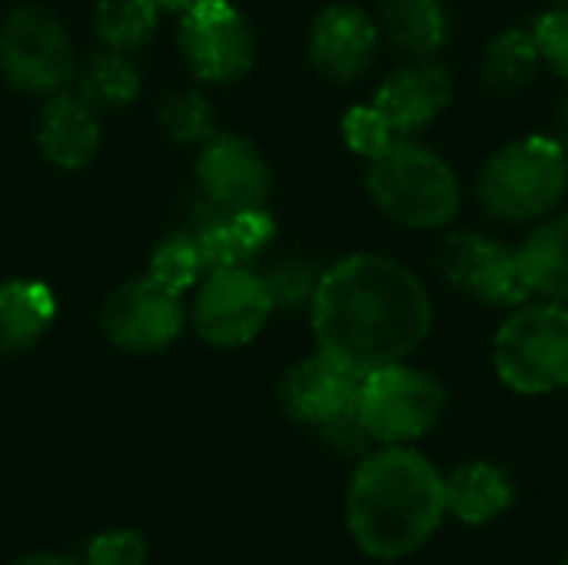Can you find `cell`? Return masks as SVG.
<instances>
[{"instance_id": "4fadbf2b", "label": "cell", "mask_w": 568, "mask_h": 565, "mask_svg": "<svg viewBox=\"0 0 568 565\" xmlns=\"http://www.w3.org/2000/svg\"><path fill=\"white\" fill-rule=\"evenodd\" d=\"M453 103V73L436 57H409L373 93V110L396 137L429 127Z\"/></svg>"}, {"instance_id": "83f0119b", "label": "cell", "mask_w": 568, "mask_h": 565, "mask_svg": "<svg viewBox=\"0 0 568 565\" xmlns=\"http://www.w3.org/2000/svg\"><path fill=\"white\" fill-rule=\"evenodd\" d=\"M343 137H346V143L353 147V153H359V157H366V160L386 153L396 140H403V137H396V133L389 130V123L373 110V103L353 107V110L346 113V120H343Z\"/></svg>"}, {"instance_id": "e0dca14e", "label": "cell", "mask_w": 568, "mask_h": 565, "mask_svg": "<svg viewBox=\"0 0 568 565\" xmlns=\"http://www.w3.org/2000/svg\"><path fill=\"white\" fill-rule=\"evenodd\" d=\"M40 153L63 170H83L100 150V117L80 93H53L37 120Z\"/></svg>"}, {"instance_id": "484cf974", "label": "cell", "mask_w": 568, "mask_h": 565, "mask_svg": "<svg viewBox=\"0 0 568 565\" xmlns=\"http://www.w3.org/2000/svg\"><path fill=\"white\" fill-rule=\"evenodd\" d=\"M160 123L176 143H206L216 133V117L203 93L170 97L160 110Z\"/></svg>"}, {"instance_id": "52a82bcc", "label": "cell", "mask_w": 568, "mask_h": 565, "mask_svg": "<svg viewBox=\"0 0 568 565\" xmlns=\"http://www.w3.org/2000/svg\"><path fill=\"white\" fill-rule=\"evenodd\" d=\"M0 73L20 93H63L77 73L63 23L43 7H17L0 27Z\"/></svg>"}, {"instance_id": "7402d4cb", "label": "cell", "mask_w": 568, "mask_h": 565, "mask_svg": "<svg viewBox=\"0 0 568 565\" xmlns=\"http://www.w3.org/2000/svg\"><path fill=\"white\" fill-rule=\"evenodd\" d=\"M539 67H542V53H539V43H536L532 30L509 27V30L496 33L486 43L479 73H483V83L489 90L519 93L536 80Z\"/></svg>"}, {"instance_id": "8992f818", "label": "cell", "mask_w": 568, "mask_h": 565, "mask_svg": "<svg viewBox=\"0 0 568 565\" xmlns=\"http://www.w3.org/2000/svg\"><path fill=\"white\" fill-rule=\"evenodd\" d=\"M446 413V390L443 383L403 363H389L379 370L363 373L356 416L373 443L379 446H409L433 433Z\"/></svg>"}, {"instance_id": "4dcf8cb0", "label": "cell", "mask_w": 568, "mask_h": 565, "mask_svg": "<svg viewBox=\"0 0 568 565\" xmlns=\"http://www.w3.org/2000/svg\"><path fill=\"white\" fill-rule=\"evenodd\" d=\"M13 565H80L73 563L70 556H60V553H33V556H23Z\"/></svg>"}, {"instance_id": "f546056e", "label": "cell", "mask_w": 568, "mask_h": 565, "mask_svg": "<svg viewBox=\"0 0 568 565\" xmlns=\"http://www.w3.org/2000/svg\"><path fill=\"white\" fill-rule=\"evenodd\" d=\"M532 37L539 43V53H542V63L556 73L568 80V7H552L546 10L536 27H532Z\"/></svg>"}, {"instance_id": "3957f363", "label": "cell", "mask_w": 568, "mask_h": 565, "mask_svg": "<svg viewBox=\"0 0 568 565\" xmlns=\"http://www.w3.org/2000/svg\"><path fill=\"white\" fill-rule=\"evenodd\" d=\"M366 186L373 203L406 230H443L463 206V183L449 160L413 137L369 160Z\"/></svg>"}, {"instance_id": "d6a6232c", "label": "cell", "mask_w": 568, "mask_h": 565, "mask_svg": "<svg viewBox=\"0 0 568 565\" xmlns=\"http://www.w3.org/2000/svg\"><path fill=\"white\" fill-rule=\"evenodd\" d=\"M559 143H562V150L568 153V100L566 107H562V117H559Z\"/></svg>"}, {"instance_id": "5bb4252c", "label": "cell", "mask_w": 568, "mask_h": 565, "mask_svg": "<svg viewBox=\"0 0 568 565\" xmlns=\"http://www.w3.org/2000/svg\"><path fill=\"white\" fill-rule=\"evenodd\" d=\"M196 180L210 203L226 210H256L270 196V167L260 150L233 133H213L200 143Z\"/></svg>"}, {"instance_id": "836d02e7", "label": "cell", "mask_w": 568, "mask_h": 565, "mask_svg": "<svg viewBox=\"0 0 568 565\" xmlns=\"http://www.w3.org/2000/svg\"><path fill=\"white\" fill-rule=\"evenodd\" d=\"M552 7H568V0H549Z\"/></svg>"}, {"instance_id": "7a4b0ae2", "label": "cell", "mask_w": 568, "mask_h": 565, "mask_svg": "<svg viewBox=\"0 0 568 565\" xmlns=\"http://www.w3.org/2000/svg\"><path fill=\"white\" fill-rule=\"evenodd\" d=\"M446 519L443 473L413 446H383L356 466L346 490L353 543L379 559L416 556Z\"/></svg>"}, {"instance_id": "ac0fdd59", "label": "cell", "mask_w": 568, "mask_h": 565, "mask_svg": "<svg viewBox=\"0 0 568 565\" xmlns=\"http://www.w3.org/2000/svg\"><path fill=\"white\" fill-rule=\"evenodd\" d=\"M443 493H446V516L466 526L496 523L516 500L513 476L489 460L459 463L449 476H443Z\"/></svg>"}, {"instance_id": "2e32d148", "label": "cell", "mask_w": 568, "mask_h": 565, "mask_svg": "<svg viewBox=\"0 0 568 565\" xmlns=\"http://www.w3.org/2000/svg\"><path fill=\"white\" fill-rule=\"evenodd\" d=\"M193 236L206 273L226 270V266H246L276 233L273 216L266 206L256 210H226L216 203H203L196 210V220L186 226Z\"/></svg>"}, {"instance_id": "5b68a950", "label": "cell", "mask_w": 568, "mask_h": 565, "mask_svg": "<svg viewBox=\"0 0 568 565\" xmlns=\"http://www.w3.org/2000/svg\"><path fill=\"white\" fill-rule=\"evenodd\" d=\"M496 376L519 396L568 390V306L549 300L519 303L493 340Z\"/></svg>"}, {"instance_id": "277c9868", "label": "cell", "mask_w": 568, "mask_h": 565, "mask_svg": "<svg viewBox=\"0 0 568 565\" xmlns=\"http://www.w3.org/2000/svg\"><path fill=\"white\" fill-rule=\"evenodd\" d=\"M568 193V153L559 137L529 133L499 147L476 176L479 206L499 220L529 226L559 210Z\"/></svg>"}, {"instance_id": "44dd1931", "label": "cell", "mask_w": 568, "mask_h": 565, "mask_svg": "<svg viewBox=\"0 0 568 565\" xmlns=\"http://www.w3.org/2000/svg\"><path fill=\"white\" fill-rule=\"evenodd\" d=\"M57 316L50 286L37 280H7L0 283V353L30 350Z\"/></svg>"}, {"instance_id": "1f68e13d", "label": "cell", "mask_w": 568, "mask_h": 565, "mask_svg": "<svg viewBox=\"0 0 568 565\" xmlns=\"http://www.w3.org/2000/svg\"><path fill=\"white\" fill-rule=\"evenodd\" d=\"M153 3L163 7V10H180V13H183V10H190L193 3H200V0H153Z\"/></svg>"}, {"instance_id": "8fae6325", "label": "cell", "mask_w": 568, "mask_h": 565, "mask_svg": "<svg viewBox=\"0 0 568 565\" xmlns=\"http://www.w3.org/2000/svg\"><path fill=\"white\" fill-rule=\"evenodd\" d=\"M106 336L126 353H156L166 350L183 330V303L180 293L153 280H130L110 293L103 306Z\"/></svg>"}, {"instance_id": "30bf717a", "label": "cell", "mask_w": 568, "mask_h": 565, "mask_svg": "<svg viewBox=\"0 0 568 565\" xmlns=\"http://www.w3.org/2000/svg\"><path fill=\"white\" fill-rule=\"evenodd\" d=\"M180 47L190 70L206 83H233L253 67V30L230 0H200L183 10Z\"/></svg>"}, {"instance_id": "6da1fadb", "label": "cell", "mask_w": 568, "mask_h": 565, "mask_svg": "<svg viewBox=\"0 0 568 565\" xmlns=\"http://www.w3.org/2000/svg\"><path fill=\"white\" fill-rule=\"evenodd\" d=\"M316 350L369 373L409 360L433 330V296L399 260L353 253L323 270L310 300Z\"/></svg>"}, {"instance_id": "d6986e66", "label": "cell", "mask_w": 568, "mask_h": 565, "mask_svg": "<svg viewBox=\"0 0 568 565\" xmlns=\"http://www.w3.org/2000/svg\"><path fill=\"white\" fill-rule=\"evenodd\" d=\"M519 263L532 296L568 306V210H556L536 223L519 246Z\"/></svg>"}, {"instance_id": "e575fe53", "label": "cell", "mask_w": 568, "mask_h": 565, "mask_svg": "<svg viewBox=\"0 0 568 565\" xmlns=\"http://www.w3.org/2000/svg\"><path fill=\"white\" fill-rule=\"evenodd\" d=\"M562 565H568V549H566V556H562Z\"/></svg>"}, {"instance_id": "ffe728a7", "label": "cell", "mask_w": 568, "mask_h": 565, "mask_svg": "<svg viewBox=\"0 0 568 565\" xmlns=\"http://www.w3.org/2000/svg\"><path fill=\"white\" fill-rule=\"evenodd\" d=\"M376 27L379 37L406 57H436L449 43V13L443 0H383Z\"/></svg>"}, {"instance_id": "9c48e42d", "label": "cell", "mask_w": 568, "mask_h": 565, "mask_svg": "<svg viewBox=\"0 0 568 565\" xmlns=\"http://www.w3.org/2000/svg\"><path fill=\"white\" fill-rule=\"evenodd\" d=\"M273 310V296L256 270L226 266L203 280L193 303V326L210 346L240 350L263 333Z\"/></svg>"}, {"instance_id": "603a6c76", "label": "cell", "mask_w": 568, "mask_h": 565, "mask_svg": "<svg viewBox=\"0 0 568 565\" xmlns=\"http://www.w3.org/2000/svg\"><path fill=\"white\" fill-rule=\"evenodd\" d=\"M140 93V73L133 60L120 50L93 53L80 70V97L93 110H116L126 107Z\"/></svg>"}, {"instance_id": "d4e9b609", "label": "cell", "mask_w": 568, "mask_h": 565, "mask_svg": "<svg viewBox=\"0 0 568 565\" xmlns=\"http://www.w3.org/2000/svg\"><path fill=\"white\" fill-rule=\"evenodd\" d=\"M203 273H206L203 256H200V250H196V243H193V236L186 230L166 236L150 256V276L160 280L163 286L176 290V293L190 290Z\"/></svg>"}, {"instance_id": "9a60e30c", "label": "cell", "mask_w": 568, "mask_h": 565, "mask_svg": "<svg viewBox=\"0 0 568 565\" xmlns=\"http://www.w3.org/2000/svg\"><path fill=\"white\" fill-rule=\"evenodd\" d=\"M376 50H379V27L356 3H333L313 20L310 60L333 83L359 80L373 67Z\"/></svg>"}, {"instance_id": "ba28073f", "label": "cell", "mask_w": 568, "mask_h": 565, "mask_svg": "<svg viewBox=\"0 0 568 565\" xmlns=\"http://www.w3.org/2000/svg\"><path fill=\"white\" fill-rule=\"evenodd\" d=\"M436 270L456 293L479 306L516 310L519 303L532 300L519 250L479 230H459L446 236L436 253Z\"/></svg>"}, {"instance_id": "7c38bea8", "label": "cell", "mask_w": 568, "mask_h": 565, "mask_svg": "<svg viewBox=\"0 0 568 565\" xmlns=\"http://www.w3.org/2000/svg\"><path fill=\"white\" fill-rule=\"evenodd\" d=\"M359 380L363 373L316 350L313 356L286 370L280 383V400L296 423L323 433L356 413Z\"/></svg>"}, {"instance_id": "cb8c5ba5", "label": "cell", "mask_w": 568, "mask_h": 565, "mask_svg": "<svg viewBox=\"0 0 568 565\" xmlns=\"http://www.w3.org/2000/svg\"><path fill=\"white\" fill-rule=\"evenodd\" d=\"M156 13L160 7L153 0H100L93 13V30L106 50L130 53L153 37Z\"/></svg>"}, {"instance_id": "4316f807", "label": "cell", "mask_w": 568, "mask_h": 565, "mask_svg": "<svg viewBox=\"0 0 568 565\" xmlns=\"http://www.w3.org/2000/svg\"><path fill=\"white\" fill-rule=\"evenodd\" d=\"M260 276L273 296V306H300L313 300L323 273L303 256H283V260H273Z\"/></svg>"}, {"instance_id": "f1b7e54d", "label": "cell", "mask_w": 568, "mask_h": 565, "mask_svg": "<svg viewBox=\"0 0 568 565\" xmlns=\"http://www.w3.org/2000/svg\"><path fill=\"white\" fill-rule=\"evenodd\" d=\"M83 565H146V543L133 529H110L90 539Z\"/></svg>"}]
</instances>
